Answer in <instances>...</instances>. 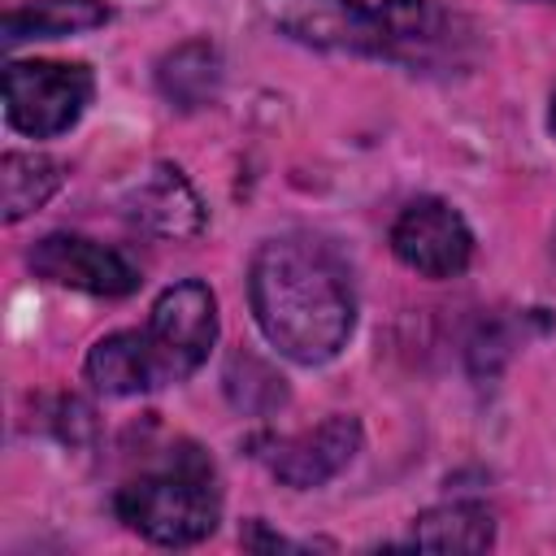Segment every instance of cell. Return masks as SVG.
Wrapping results in <instances>:
<instances>
[{
    "mask_svg": "<svg viewBox=\"0 0 556 556\" xmlns=\"http://www.w3.org/2000/svg\"><path fill=\"white\" fill-rule=\"evenodd\" d=\"M248 304L265 343L304 365H330L356 330V287L348 261L317 235H278L252 252Z\"/></svg>",
    "mask_w": 556,
    "mask_h": 556,
    "instance_id": "1",
    "label": "cell"
},
{
    "mask_svg": "<svg viewBox=\"0 0 556 556\" xmlns=\"http://www.w3.org/2000/svg\"><path fill=\"white\" fill-rule=\"evenodd\" d=\"M113 513L126 530L156 547L204 543L222 521V486L208 452L195 443H174L161 465L117 486Z\"/></svg>",
    "mask_w": 556,
    "mask_h": 556,
    "instance_id": "2",
    "label": "cell"
},
{
    "mask_svg": "<svg viewBox=\"0 0 556 556\" xmlns=\"http://www.w3.org/2000/svg\"><path fill=\"white\" fill-rule=\"evenodd\" d=\"M96 100V74L83 61H9L4 122L26 139H56L83 122Z\"/></svg>",
    "mask_w": 556,
    "mask_h": 556,
    "instance_id": "3",
    "label": "cell"
},
{
    "mask_svg": "<svg viewBox=\"0 0 556 556\" xmlns=\"http://www.w3.org/2000/svg\"><path fill=\"white\" fill-rule=\"evenodd\" d=\"M143 334H148L161 387L187 382L208 361V348L217 343V295H213V287L200 282V278H182V282L165 287L152 300Z\"/></svg>",
    "mask_w": 556,
    "mask_h": 556,
    "instance_id": "4",
    "label": "cell"
},
{
    "mask_svg": "<svg viewBox=\"0 0 556 556\" xmlns=\"http://www.w3.org/2000/svg\"><path fill=\"white\" fill-rule=\"evenodd\" d=\"M395 261L413 269L417 278H456L473 261V230L465 213L439 195H417L408 200L387 235Z\"/></svg>",
    "mask_w": 556,
    "mask_h": 556,
    "instance_id": "5",
    "label": "cell"
},
{
    "mask_svg": "<svg viewBox=\"0 0 556 556\" xmlns=\"http://www.w3.org/2000/svg\"><path fill=\"white\" fill-rule=\"evenodd\" d=\"M26 265L35 278L65 287V291H83V295H104V300H122L130 291H139L143 274L139 265L109 243H96L87 235H43L35 239V248L26 252Z\"/></svg>",
    "mask_w": 556,
    "mask_h": 556,
    "instance_id": "6",
    "label": "cell"
},
{
    "mask_svg": "<svg viewBox=\"0 0 556 556\" xmlns=\"http://www.w3.org/2000/svg\"><path fill=\"white\" fill-rule=\"evenodd\" d=\"M261 13L300 48L378 56V13L365 0H261Z\"/></svg>",
    "mask_w": 556,
    "mask_h": 556,
    "instance_id": "7",
    "label": "cell"
},
{
    "mask_svg": "<svg viewBox=\"0 0 556 556\" xmlns=\"http://www.w3.org/2000/svg\"><path fill=\"white\" fill-rule=\"evenodd\" d=\"M265 465L269 473L291 486V491H317L326 482H334L365 447V426L352 413H330L321 417L313 430L300 434H278L265 443Z\"/></svg>",
    "mask_w": 556,
    "mask_h": 556,
    "instance_id": "8",
    "label": "cell"
},
{
    "mask_svg": "<svg viewBox=\"0 0 556 556\" xmlns=\"http://www.w3.org/2000/svg\"><path fill=\"white\" fill-rule=\"evenodd\" d=\"M378 13V56L413 70V74H434L456 65V52L465 43L460 17H452L439 0H382L374 4Z\"/></svg>",
    "mask_w": 556,
    "mask_h": 556,
    "instance_id": "9",
    "label": "cell"
},
{
    "mask_svg": "<svg viewBox=\"0 0 556 556\" xmlns=\"http://www.w3.org/2000/svg\"><path fill=\"white\" fill-rule=\"evenodd\" d=\"M122 217L130 226H139L143 235L152 239H169V243H191L204 235L208 226V208L204 200L195 195L191 178L169 165V161H156L148 174H139L126 195H122Z\"/></svg>",
    "mask_w": 556,
    "mask_h": 556,
    "instance_id": "10",
    "label": "cell"
},
{
    "mask_svg": "<svg viewBox=\"0 0 556 556\" xmlns=\"http://www.w3.org/2000/svg\"><path fill=\"white\" fill-rule=\"evenodd\" d=\"M83 378L109 400L161 391L156 361H152V348H148L143 330H109V334H100L83 356Z\"/></svg>",
    "mask_w": 556,
    "mask_h": 556,
    "instance_id": "11",
    "label": "cell"
},
{
    "mask_svg": "<svg viewBox=\"0 0 556 556\" xmlns=\"http://www.w3.org/2000/svg\"><path fill=\"white\" fill-rule=\"evenodd\" d=\"M222 78H226L222 52H217V43L204 39V35L174 43V48L156 61V91H161V100H165L169 109H178V113H200V109H208V104L217 100V91H222Z\"/></svg>",
    "mask_w": 556,
    "mask_h": 556,
    "instance_id": "12",
    "label": "cell"
},
{
    "mask_svg": "<svg viewBox=\"0 0 556 556\" xmlns=\"http://www.w3.org/2000/svg\"><path fill=\"white\" fill-rule=\"evenodd\" d=\"M113 17L104 0H22L4 9L0 17V43L17 48L26 39H61V35H83L96 30Z\"/></svg>",
    "mask_w": 556,
    "mask_h": 556,
    "instance_id": "13",
    "label": "cell"
},
{
    "mask_svg": "<svg viewBox=\"0 0 556 556\" xmlns=\"http://www.w3.org/2000/svg\"><path fill=\"white\" fill-rule=\"evenodd\" d=\"M495 543V513L478 500H452V504H434L426 513L413 517V534L408 547H426V552H486Z\"/></svg>",
    "mask_w": 556,
    "mask_h": 556,
    "instance_id": "14",
    "label": "cell"
},
{
    "mask_svg": "<svg viewBox=\"0 0 556 556\" xmlns=\"http://www.w3.org/2000/svg\"><path fill=\"white\" fill-rule=\"evenodd\" d=\"M65 182V161L48 152H4L0 156V208L4 222L17 226L22 217L39 213Z\"/></svg>",
    "mask_w": 556,
    "mask_h": 556,
    "instance_id": "15",
    "label": "cell"
},
{
    "mask_svg": "<svg viewBox=\"0 0 556 556\" xmlns=\"http://www.w3.org/2000/svg\"><path fill=\"white\" fill-rule=\"evenodd\" d=\"M222 391H226L230 408L243 413V417H274L291 400L287 378L265 356H256L248 348H235L226 356V365H222Z\"/></svg>",
    "mask_w": 556,
    "mask_h": 556,
    "instance_id": "16",
    "label": "cell"
},
{
    "mask_svg": "<svg viewBox=\"0 0 556 556\" xmlns=\"http://www.w3.org/2000/svg\"><path fill=\"white\" fill-rule=\"evenodd\" d=\"M521 339H526V334H517V321H508V317H482V321L473 326L469 343H465L469 374H473V378H495V374L513 361V352H517Z\"/></svg>",
    "mask_w": 556,
    "mask_h": 556,
    "instance_id": "17",
    "label": "cell"
},
{
    "mask_svg": "<svg viewBox=\"0 0 556 556\" xmlns=\"http://www.w3.org/2000/svg\"><path fill=\"white\" fill-rule=\"evenodd\" d=\"M52 426H56L61 443L83 447V443H91V434H96V413H91V404H83L78 395H65V400H56Z\"/></svg>",
    "mask_w": 556,
    "mask_h": 556,
    "instance_id": "18",
    "label": "cell"
},
{
    "mask_svg": "<svg viewBox=\"0 0 556 556\" xmlns=\"http://www.w3.org/2000/svg\"><path fill=\"white\" fill-rule=\"evenodd\" d=\"M239 543L248 547V552H295L300 543H291V539H282V534H274L261 517H252V521H243V530H239Z\"/></svg>",
    "mask_w": 556,
    "mask_h": 556,
    "instance_id": "19",
    "label": "cell"
},
{
    "mask_svg": "<svg viewBox=\"0 0 556 556\" xmlns=\"http://www.w3.org/2000/svg\"><path fill=\"white\" fill-rule=\"evenodd\" d=\"M547 130H552V139H556V96H552V109H547Z\"/></svg>",
    "mask_w": 556,
    "mask_h": 556,
    "instance_id": "20",
    "label": "cell"
},
{
    "mask_svg": "<svg viewBox=\"0 0 556 556\" xmlns=\"http://www.w3.org/2000/svg\"><path fill=\"white\" fill-rule=\"evenodd\" d=\"M517 4H556V0H517Z\"/></svg>",
    "mask_w": 556,
    "mask_h": 556,
    "instance_id": "21",
    "label": "cell"
},
{
    "mask_svg": "<svg viewBox=\"0 0 556 556\" xmlns=\"http://www.w3.org/2000/svg\"><path fill=\"white\" fill-rule=\"evenodd\" d=\"M552 256H556V235H552Z\"/></svg>",
    "mask_w": 556,
    "mask_h": 556,
    "instance_id": "22",
    "label": "cell"
}]
</instances>
